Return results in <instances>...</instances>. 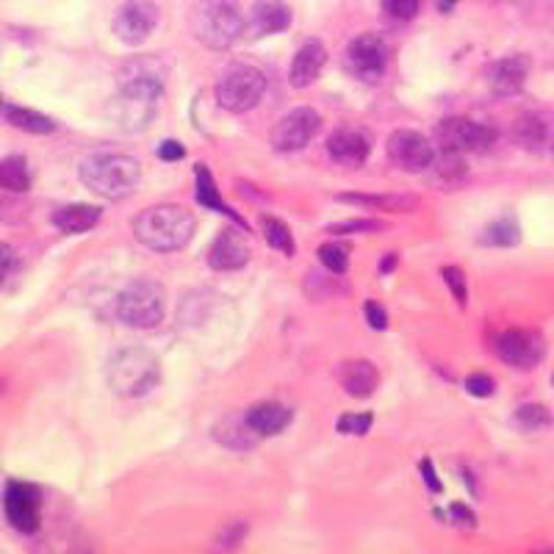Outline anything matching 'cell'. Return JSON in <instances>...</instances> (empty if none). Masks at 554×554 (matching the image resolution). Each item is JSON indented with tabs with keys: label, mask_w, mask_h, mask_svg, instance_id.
<instances>
[{
	"label": "cell",
	"mask_w": 554,
	"mask_h": 554,
	"mask_svg": "<svg viewBox=\"0 0 554 554\" xmlns=\"http://www.w3.org/2000/svg\"><path fill=\"white\" fill-rule=\"evenodd\" d=\"M117 78H120V92L111 103L114 120L125 131H145L150 128V122L156 120L161 97H164L158 64L153 59L128 61Z\"/></svg>",
	"instance_id": "obj_1"
},
{
	"label": "cell",
	"mask_w": 554,
	"mask_h": 554,
	"mask_svg": "<svg viewBox=\"0 0 554 554\" xmlns=\"http://www.w3.org/2000/svg\"><path fill=\"white\" fill-rule=\"evenodd\" d=\"M194 230H197V219L192 211L172 203L145 208L139 217L133 219L136 241L145 244L147 250H156V253L183 250L194 239Z\"/></svg>",
	"instance_id": "obj_2"
},
{
	"label": "cell",
	"mask_w": 554,
	"mask_h": 554,
	"mask_svg": "<svg viewBox=\"0 0 554 554\" xmlns=\"http://www.w3.org/2000/svg\"><path fill=\"white\" fill-rule=\"evenodd\" d=\"M81 183L106 200H125L139 186L142 167L125 153H95L81 161Z\"/></svg>",
	"instance_id": "obj_3"
},
{
	"label": "cell",
	"mask_w": 554,
	"mask_h": 554,
	"mask_svg": "<svg viewBox=\"0 0 554 554\" xmlns=\"http://www.w3.org/2000/svg\"><path fill=\"white\" fill-rule=\"evenodd\" d=\"M192 31L205 48L228 50L244 31V12L236 0H200L192 12Z\"/></svg>",
	"instance_id": "obj_4"
},
{
	"label": "cell",
	"mask_w": 554,
	"mask_h": 554,
	"mask_svg": "<svg viewBox=\"0 0 554 554\" xmlns=\"http://www.w3.org/2000/svg\"><path fill=\"white\" fill-rule=\"evenodd\" d=\"M161 380V366L153 352L142 347L117 352L109 361V386L120 397H145Z\"/></svg>",
	"instance_id": "obj_5"
},
{
	"label": "cell",
	"mask_w": 554,
	"mask_h": 554,
	"mask_svg": "<svg viewBox=\"0 0 554 554\" xmlns=\"http://www.w3.org/2000/svg\"><path fill=\"white\" fill-rule=\"evenodd\" d=\"M117 319L133 330H153L164 319V289L150 277H139L117 297Z\"/></svg>",
	"instance_id": "obj_6"
},
{
	"label": "cell",
	"mask_w": 554,
	"mask_h": 554,
	"mask_svg": "<svg viewBox=\"0 0 554 554\" xmlns=\"http://www.w3.org/2000/svg\"><path fill=\"white\" fill-rule=\"evenodd\" d=\"M266 78L253 64H233L228 67L217 84V103L225 111L244 114L264 97Z\"/></svg>",
	"instance_id": "obj_7"
},
{
	"label": "cell",
	"mask_w": 554,
	"mask_h": 554,
	"mask_svg": "<svg viewBox=\"0 0 554 554\" xmlns=\"http://www.w3.org/2000/svg\"><path fill=\"white\" fill-rule=\"evenodd\" d=\"M344 67L363 84H377L388 67V42L380 34H361L344 50Z\"/></svg>",
	"instance_id": "obj_8"
},
{
	"label": "cell",
	"mask_w": 554,
	"mask_h": 554,
	"mask_svg": "<svg viewBox=\"0 0 554 554\" xmlns=\"http://www.w3.org/2000/svg\"><path fill=\"white\" fill-rule=\"evenodd\" d=\"M158 25V6L153 0H125L114 17V34L122 45L139 48Z\"/></svg>",
	"instance_id": "obj_9"
},
{
	"label": "cell",
	"mask_w": 554,
	"mask_h": 554,
	"mask_svg": "<svg viewBox=\"0 0 554 554\" xmlns=\"http://www.w3.org/2000/svg\"><path fill=\"white\" fill-rule=\"evenodd\" d=\"M3 510L14 530L31 535L42 524V494L34 485L25 482H9L3 494Z\"/></svg>",
	"instance_id": "obj_10"
},
{
	"label": "cell",
	"mask_w": 554,
	"mask_h": 554,
	"mask_svg": "<svg viewBox=\"0 0 554 554\" xmlns=\"http://www.w3.org/2000/svg\"><path fill=\"white\" fill-rule=\"evenodd\" d=\"M438 139L441 145L458 153H488L496 142V131L466 117H449L438 125Z\"/></svg>",
	"instance_id": "obj_11"
},
{
	"label": "cell",
	"mask_w": 554,
	"mask_h": 554,
	"mask_svg": "<svg viewBox=\"0 0 554 554\" xmlns=\"http://www.w3.org/2000/svg\"><path fill=\"white\" fill-rule=\"evenodd\" d=\"M496 352L499 358L513 366V369H521V372H530L538 363L543 361L546 355V344H543V336L538 330H507L496 341Z\"/></svg>",
	"instance_id": "obj_12"
},
{
	"label": "cell",
	"mask_w": 554,
	"mask_h": 554,
	"mask_svg": "<svg viewBox=\"0 0 554 554\" xmlns=\"http://www.w3.org/2000/svg\"><path fill=\"white\" fill-rule=\"evenodd\" d=\"M322 128V117L314 109H294L277 122L272 131V147L277 153H297L311 145L316 133Z\"/></svg>",
	"instance_id": "obj_13"
},
{
	"label": "cell",
	"mask_w": 554,
	"mask_h": 554,
	"mask_svg": "<svg viewBox=\"0 0 554 554\" xmlns=\"http://www.w3.org/2000/svg\"><path fill=\"white\" fill-rule=\"evenodd\" d=\"M386 153L391 158V164L405 172H424L427 167H433L435 150L433 145L427 142V136L416 131H394L388 136L386 142Z\"/></svg>",
	"instance_id": "obj_14"
},
{
	"label": "cell",
	"mask_w": 554,
	"mask_h": 554,
	"mask_svg": "<svg viewBox=\"0 0 554 554\" xmlns=\"http://www.w3.org/2000/svg\"><path fill=\"white\" fill-rule=\"evenodd\" d=\"M369 153H372V136H369V131L355 128V125H341L327 139V156L341 167H363Z\"/></svg>",
	"instance_id": "obj_15"
},
{
	"label": "cell",
	"mask_w": 554,
	"mask_h": 554,
	"mask_svg": "<svg viewBox=\"0 0 554 554\" xmlns=\"http://www.w3.org/2000/svg\"><path fill=\"white\" fill-rule=\"evenodd\" d=\"M247 261H250V244L236 230H222L208 250V264L219 272L241 269Z\"/></svg>",
	"instance_id": "obj_16"
},
{
	"label": "cell",
	"mask_w": 554,
	"mask_h": 554,
	"mask_svg": "<svg viewBox=\"0 0 554 554\" xmlns=\"http://www.w3.org/2000/svg\"><path fill=\"white\" fill-rule=\"evenodd\" d=\"M527 75H530V59L527 56H507L491 64L488 70V86L494 95H516L527 84Z\"/></svg>",
	"instance_id": "obj_17"
},
{
	"label": "cell",
	"mask_w": 554,
	"mask_h": 554,
	"mask_svg": "<svg viewBox=\"0 0 554 554\" xmlns=\"http://www.w3.org/2000/svg\"><path fill=\"white\" fill-rule=\"evenodd\" d=\"M325 64H327L325 45H322L319 39H308V42L297 50L294 61H291L289 84L294 86V89H308L311 84H316V78L322 75Z\"/></svg>",
	"instance_id": "obj_18"
},
{
	"label": "cell",
	"mask_w": 554,
	"mask_h": 554,
	"mask_svg": "<svg viewBox=\"0 0 554 554\" xmlns=\"http://www.w3.org/2000/svg\"><path fill=\"white\" fill-rule=\"evenodd\" d=\"M338 383L355 399L372 397L380 383V374L372 361H344L338 366Z\"/></svg>",
	"instance_id": "obj_19"
},
{
	"label": "cell",
	"mask_w": 554,
	"mask_h": 554,
	"mask_svg": "<svg viewBox=\"0 0 554 554\" xmlns=\"http://www.w3.org/2000/svg\"><path fill=\"white\" fill-rule=\"evenodd\" d=\"M291 25V9L283 0H258L250 12V31L255 37L280 34Z\"/></svg>",
	"instance_id": "obj_20"
},
{
	"label": "cell",
	"mask_w": 554,
	"mask_h": 554,
	"mask_svg": "<svg viewBox=\"0 0 554 554\" xmlns=\"http://www.w3.org/2000/svg\"><path fill=\"white\" fill-rule=\"evenodd\" d=\"M291 413L286 405H280V402H261V405H255V408L247 410V424L253 427L255 433L266 438V435H277L283 433L291 422Z\"/></svg>",
	"instance_id": "obj_21"
},
{
	"label": "cell",
	"mask_w": 554,
	"mask_h": 554,
	"mask_svg": "<svg viewBox=\"0 0 554 554\" xmlns=\"http://www.w3.org/2000/svg\"><path fill=\"white\" fill-rule=\"evenodd\" d=\"M100 222V208L86 203H75V205H64L53 214V225L67 233V236H81L86 230H92Z\"/></svg>",
	"instance_id": "obj_22"
},
{
	"label": "cell",
	"mask_w": 554,
	"mask_h": 554,
	"mask_svg": "<svg viewBox=\"0 0 554 554\" xmlns=\"http://www.w3.org/2000/svg\"><path fill=\"white\" fill-rule=\"evenodd\" d=\"M341 203L366 205V208H377V211H391V214H408L419 208V197L413 194H383V197H372V194H341Z\"/></svg>",
	"instance_id": "obj_23"
},
{
	"label": "cell",
	"mask_w": 554,
	"mask_h": 554,
	"mask_svg": "<svg viewBox=\"0 0 554 554\" xmlns=\"http://www.w3.org/2000/svg\"><path fill=\"white\" fill-rule=\"evenodd\" d=\"M217 441L222 446H228L233 452H247V449H253L258 444V438L261 435L255 433L253 427L247 424V419H236V416H230V419H222V424H217Z\"/></svg>",
	"instance_id": "obj_24"
},
{
	"label": "cell",
	"mask_w": 554,
	"mask_h": 554,
	"mask_svg": "<svg viewBox=\"0 0 554 554\" xmlns=\"http://www.w3.org/2000/svg\"><path fill=\"white\" fill-rule=\"evenodd\" d=\"M194 181H197V203L205 205V208H211V211H217V214H228L239 228H244V222L233 214V208H228V205L222 203L211 169L205 167V164H197V167H194Z\"/></svg>",
	"instance_id": "obj_25"
},
{
	"label": "cell",
	"mask_w": 554,
	"mask_h": 554,
	"mask_svg": "<svg viewBox=\"0 0 554 554\" xmlns=\"http://www.w3.org/2000/svg\"><path fill=\"white\" fill-rule=\"evenodd\" d=\"M513 142H518L521 147H527V150H538L541 145H546V139H549V122L541 120L538 114H521L513 120Z\"/></svg>",
	"instance_id": "obj_26"
},
{
	"label": "cell",
	"mask_w": 554,
	"mask_h": 554,
	"mask_svg": "<svg viewBox=\"0 0 554 554\" xmlns=\"http://www.w3.org/2000/svg\"><path fill=\"white\" fill-rule=\"evenodd\" d=\"M3 117L17 131L34 133V136H48V133L56 131V122L50 120V117L34 109H23V106H3Z\"/></svg>",
	"instance_id": "obj_27"
},
{
	"label": "cell",
	"mask_w": 554,
	"mask_h": 554,
	"mask_svg": "<svg viewBox=\"0 0 554 554\" xmlns=\"http://www.w3.org/2000/svg\"><path fill=\"white\" fill-rule=\"evenodd\" d=\"M28 189H31V175H28V164L23 158H0V192L23 194Z\"/></svg>",
	"instance_id": "obj_28"
},
{
	"label": "cell",
	"mask_w": 554,
	"mask_h": 554,
	"mask_svg": "<svg viewBox=\"0 0 554 554\" xmlns=\"http://www.w3.org/2000/svg\"><path fill=\"white\" fill-rule=\"evenodd\" d=\"M518 241H521V230L513 217L496 219L482 233V244H488V247H513Z\"/></svg>",
	"instance_id": "obj_29"
},
{
	"label": "cell",
	"mask_w": 554,
	"mask_h": 554,
	"mask_svg": "<svg viewBox=\"0 0 554 554\" xmlns=\"http://www.w3.org/2000/svg\"><path fill=\"white\" fill-rule=\"evenodd\" d=\"M261 233H264L266 244L272 250H280L283 255H294V239H291V230L286 222H280L275 217H264L261 219Z\"/></svg>",
	"instance_id": "obj_30"
},
{
	"label": "cell",
	"mask_w": 554,
	"mask_h": 554,
	"mask_svg": "<svg viewBox=\"0 0 554 554\" xmlns=\"http://www.w3.org/2000/svg\"><path fill=\"white\" fill-rule=\"evenodd\" d=\"M319 261L333 272V275H344L350 266V247L338 244V241H327L319 247Z\"/></svg>",
	"instance_id": "obj_31"
},
{
	"label": "cell",
	"mask_w": 554,
	"mask_h": 554,
	"mask_svg": "<svg viewBox=\"0 0 554 554\" xmlns=\"http://www.w3.org/2000/svg\"><path fill=\"white\" fill-rule=\"evenodd\" d=\"M433 167L438 169V175H441L444 181H455V178H460V175L466 172L463 153H458V150H449V147H444V150H441V153L433 158Z\"/></svg>",
	"instance_id": "obj_32"
},
{
	"label": "cell",
	"mask_w": 554,
	"mask_h": 554,
	"mask_svg": "<svg viewBox=\"0 0 554 554\" xmlns=\"http://www.w3.org/2000/svg\"><path fill=\"white\" fill-rule=\"evenodd\" d=\"M516 424L524 430H541V427L552 424V413L543 405H521L516 410Z\"/></svg>",
	"instance_id": "obj_33"
},
{
	"label": "cell",
	"mask_w": 554,
	"mask_h": 554,
	"mask_svg": "<svg viewBox=\"0 0 554 554\" xmlns=\"http://www.w3.org/2000/svg\"><path fill=\"white\" fill-rule=\"evenodd\" d=\"M383 12L391 17V20H399V23H408L419 14V6L422 0H380Z\"/></svg>",
	"instance_id": "obj_34"
},
{
	"label": "cell",
	"mask_w": 554,
	"mask_h": 554,
	"mask_svg": "<svg viewBox=\"0 0 554 554\" xmlns=\"http://www.w3.org/2000/svg\"><path fill=\"white\" fill-rule=\"evenodd\" d=\"M372 427V416L369 413H347L336 422V430L344 435H366Z\"/></svg>",
	"instance_id": "obj_35"
},
{
	"label": "cell",
	"mask_w": 554,
	"mask_h": 554,
	"mask_svg": "<svg viewBox=\"0 0 554 554\" xmlns=\"http://www.w3.org/2000/svg\"><path fill=\"white\" fill-rule=\"evenodd\" d=\"M444 280H446V286L452 289V294H455V300H458L460 305H466V300H469V291H466V275L460 272L458 266H446Z\"/></svg>",
	"instance_id": "obj_36"
},
{
	"label": "cell",
	"mask_w": 554,
	"mask_h": 554,
	"mask_svg": "<svg viewBox=\"0 0 554 554\" xmlns=\"http://www.w3.org/2000/svg\"><path fill=\"white\" fill-rule=\"evenodd\" d=\"M374 230H386V222H377V219H352V222L333 225L330 233H374Z\"/></svg>",
	"instance_id": "obj_37"
},
{
	"label": "cell",
	"mask_w": 554,
	"mask_h": 554,
	"mask_svg": "<svg viewBox=\"0 0 554 554\" xmlns=\"http://www.w3.org/2000/svg\"><path fill=\"white\" fill-rule=\"evenodd\" d=\"M466 391L471 397H491L496 391V383L488 377V374H471L466 380Z\"/></svg>",
	"instance_id": "obj_38"
},
{
	"label": "cell",
	"mask_w": 554,
	"mask_h": 554,
	"mask_svg": "<svg viewBox=\"0 0 554 554\" xmlns=\"http://www.w3.org/2000/svg\"><path fill=\"white\" fill-rule=\"evenodd\" d=\"M363 311H366V322H369V327H374V330H386L388 325V316L386 311H383V305H377V302H366L363 305Z\"/></svg>",
	"instance_id": "obj_39"
},
{
	"label": "cell",
	"mask_w": 554,
	"mask_h": 554,
	"mask_svg": "<svg viewBox=\"0 0 554 554\" xmlns=\"http://www.w3.org/2000/svg\"><path fill=\"white\" fill-rule=\"evenodd\" d=\"M12 269H14V250L9 247V244H3V241H0V286L9 280Z\"/></svg>",
	"instance_id": "obj_40"
},
{
	"label": "cell",
	"mask_w": 554,
	"mask_h": 554,
	"mask_svg": "<svg viewBox=\"0 0 554 554\" xmlns=\"http://www.w3.org/2000/svg\"><path fill=\"white\" fill-rule=\"evenodd\" d=\"M183 156H186V147L181 142H175V139H167V142H161V147H158V158L161 161H178Z\"/></svg>",
	"instance_id": "obj_41"
},
{
	"label": "cell",
	"mask_w": 554,
	"mask_h": 554,
	"mask_svg": "<svg viewBox=\"0 0 554 554\" xmlns=\"http://www.w3.org/2000/svg\"><path fill=\"white\" fill-rule=\"evenodd\" d=\"M422 474H424V485L433 491V494H441L444 491V485L438 482V477H435V469H433V460H422Z\"/></svg>",
	"instance_id": "obj_42"
},
{
	"label": "cell",
	"mask_w": 554,
	"mask_h": 554,
	"mask_svg": "<svg viewBox=\"0 0 554 554\" xmlns=\"http://www.w3.org/2000/svg\"><path fill=\"white\" fill-rule=\"evenodd\" d=\"M244 532H247V527H244L241 521H233V524H230V530L222 532V546H236V543L244 538Z\"/></svg>",
	"instance_id": "obj_43"
},
{
	"label": "cell",
	"mask_w": 554,
	"mask_h": 554,
	"mask_svg": "<svg viewBox=\"0 0 554 554\" xmlns=\"http://www.w3.org/2000/svg\"><path fill=\"white\" fill-rule=\"evenodd\" d=\"M449 513L458 518V524H463V527H474V513H471V510H466L463 505H452V510H449Z\"/></svg>",
	"instance_id": "obj_44"
},
{
	"label": "cell",
	"mask_w": 554,
	"mask_h": 554,
	"mask_svg": "<svg viewBox=\"0 0 554 554\" xmlns=\"http://www.w3.org/2000/svg\"><path fill=\"white\" fill-rule=\"evenodd\" d=\"M394 264H397V255L391 253L386 258V264H380V272H383V275H388V272H391V269H394Z\"/></svg>",
	"instance_id": "obj_45"
},
{
	"label": "cell",
	"mask_w": 554,
	"mask_h": 554,
	"mask_svg": "<svg viewBox=\"0 0 554 554\" xmlns=\"http://www.w3.org/2000/svg\"><path fill=\"white\" fill-rule=\"evenodd\" d=\"M455 6V0H441V12H446V9H452Z\"/></svg>",
	"instance_id": "obj_46"
},
{
	"label": "cell",
	"mask_w": 554,
	"mask_h": 554,
	"mask_svg": "<svg viewBox=\"0 0 554 554\" xmlns=\"http://www.w3.org/2000/svg\"><path fill=\"white\" fill-rule=\"evenodd\" d=\"M552 383H554V377H552Z\"/></svg>",
	"instance_id": "obj_47"
}]
</instances>
